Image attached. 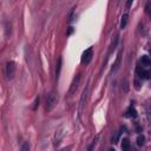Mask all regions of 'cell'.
Wrapping results in <instances>:
<instances>
[{"instance_id": "obj_1", "label": "cell", "mask_w": 151, "mask_h": 151, "mask_svg": "<svg viewBox=\"0 0 151 151\" xmlns=\"http://www.w3.org/2000/svg\"><path fill=\"white\" fill-rule=\"evenodd\" d=\"M58 103V96L54 93V92H51L47 98H46V105H45V111L46 112H50L53 110V107L57 105Z\"/></svg>"}, {"instance_id": "obj_2", "label": "cell", "mask_w": 151, "mask_h": 151, "mask_svg": "<svg viewBox=\"0 0 151 151\" xmlns=\"http://www.w3.org/2000/svg\"><path fill=\"white\" fill-rule=\"evenodd\" d=\"M92 57H93V47L90 46L87 50H85L81 54V59H80V63L83 65H88L92 60Z\"/></svg>"}, {"instance_id": "obj_3", "label": "cell", "mask_w": 151, "mask_h": 151, "mask_svg": "<svg viewBox=\"0 0 151 151\" xmlns=\"http://www.w3.org/2000/svg\"><path fill=\"white\" fill-rule=\"evenodd\" d=\"M136 76L140 80H147V79H150V71H149V68H144V67L137 65V67H136Z\"/></svg>"}, {"instance_id": "obj_4", "label": "cell", "mask_w": 151, "mask_h": 151, "mask_svg": "<svg viewBox=\"0 0 151 151\" xmlns=\"http://www.w3.org/2000/svg\"><path fill=\"white\" fill-rule=\"evenodd\" d=\"M15 70H17V65H15V63L14 61H7V64H6V76H7V78L8 79H13L14 78V76H15Z\"/></svg>"}, {"instance_id": "obj_5", "label": "cell", "mask_w": 151, "mask_h": 151, "mask_svg": "<svg viewBox=\"0 0 151 151\" xmlns=\"http://www.w3.org/2000/svg\"><path fill=\"white\" fill-rule=\"evenodd\" d=\"M137 65H139V66H142V67H144V68H150V66H151V60H150L149 55H142L140 59L138 60V64H137Z\"/></svg>"}, {"instance_id": "obj_6", "label": "cell", "mask_w": 151, "mask_h": 151, "mask_svg": "<svg viewBox=\"0 0 151 151\" xmlns=\"http://www.w3.org/2000/svg\"><path fill=\"white\" fill-rule=\"evenodd\" d=\"M79 81H80V73H78V74L74 77V79H73V81H72V84H71L70 91H68V93H70V94H72V93H74V92H76V90H77V87H78Z\"/></svg>"}, {"instance_id": "obj_7", "label": "cell", "mask_w": 151, "mask_h": 151, "mask_svg": "<svg viewBox=\"0 0 151 151\" xmlns=\"http://www.w3.org/2000/svg\"><path fill=\"white\" fill-rule=\"evenodd\" d=\"M137 114H136V110H134V107L132 106V105H130L129 106V109H127V111L125 112V117H130V118H134Z\"/></svg>"}, {"instance_id": "obj_8", "label": "cell", "mask_w": 151, "mask_h": 151, "mask_svg": "<svg viewBox=\"0 0 151 151\" xmlns=\"http://www.w3.org/2000/svg\"><path fill=\"white\" fill-rule=\"evenodd\" d=\"M87 90H88V86H86V88L83 91V96H81V99H80V105H79V114L81 113V110H83V105H84V99L86 98V94H87Z\"/></svg>"}, {"instance_id": "obj_9", "label": "cell", "mask_w": 151, "mask_h": 151, "mask_svg": "<svg viewBox=\"0 0 151 151\" xmlns=\"http://www.w3.org/2000/svg\"><path fill=\"white\" fill-rule=\"evenodd\" d=\"M63 136H64V132H63L61 130H59V131L55 133V137H54V146H57V145L60 143V140H61Z\"/></svg>"}, {"instance_id": "obj_10", "label": "cell", "mask_w": 151, "mask_h": 151, "mask_svg": "<svg viewBox=\"0 0 151 151\" xmlns=\"http://www.w3.org/2000/svg\"><path fill=\"white\" fill-rule=\"evenodd\" d=\"M127 18H129V14H127V13L123 14V17H122V21H120V28H122V29L126 27V24H127V20H129Z\"/></svg>"}, {"instance_id": "obj_11", "label": "cell", "mask_w": 151, "mask_h": 151, "mask_svg": "<svg viewBox=\"0 0 151 151\" xmlns=\"http://www.w3.org/2000/svg\"><path fill=\"white\" fill-rule=\"evenodd\" d=\"M122 149H123L124 151H126V150L130 149V142H129L127 138H124V139L122 140Z\"/></svg>"}, {"instance_id": "obj_12", "label": "cell", "mask_w": 151, "mask_h": 151, "mask_svg": "<svg viewBox=\"0 0 151 151\" xmlns=\"http://www.w3.org/2000/svg\"><path fill=\"white\" fill-rule=\"evenodd\" d=\"M144 144H145V137L143 134H139L137 137V145L138 146H143Z\"/></svg>"}, {"instance_id": "obj_13", "label": "cell", "mask_w": 151, "mask_h": 151, "mask_svg": "<svg viewBox=\"0 0 151 151\" xmlns=\"http://www.w3.org/2000/svg\"><path fill=\"white\" fill-rule=\"evenodd\" d=\"M61 63H63V59L59 58L58 59V64H57V70H55V74H57V78L59 77L60 74V70H61Z\"/></svg>"}, {"instance_id": "obj_14", "label": "cell", "mask_w": 151, "mask_h": 151, "mask_svg": "<svg viewBox=\"0 0 151 151\" xmlns=\"http://www.w3.org/2000/svg\"><path fill=\"white\" fill-rule=\"evenodd\" d=\"M120 55H122V52H119V54H118V57H117V60H116V63H114V65H113L112 71H116V70L118 68V65H119V61H120Z\"/></svg>"}, {"instance_id": "obj_15", "label": "cell", "mask_w": 151, "mask_h": 151, "mask_svg": "<svg viewBox=\"0 0 151 151\" xmlns=\"http://www.w3.org/2000/svg\"><path fill=\"white\" fill-rule=\"evenodd\" d=\"M119 137H120V132H118L114 137H112V139H111V143H113V144H116L117 142H118V139H119Z\"/></svg>"}, {"instance_id": "obj_16", "label": "cell", "mask_w": 151, "mask_h": 151, "mask_svg": "<svg viewBox=\"0 0 151 151\" xmlns=\"http://www.w3.org/2000/svg\"><path fill=\"white\" fill-rule=\"evenodd\" d=\"M145 13H146L147 15L150 14V2H149V1H147L146 5H145Z\"/></svg>"}, {"instance_id": "obj_17", "label": "cell", "mask_w": 151, "mask_h": 151, "mask_svg": "<svg viewBox=\"0 0 151 151\" xmlns=\"http://www.w3.org/2000/svg\"><path fill=\"white\" fill-rule=\"evenodd\" d=\"M21 150H22V151H25V150H29V145H28V143H25V144L21 146Z\"/></svg>"}, {"instance_id": "obj_18", "label": "cell", "mask_w": 151, "mask_h": 151, "mask_svg": "<svg viewBox=\"0 0 151 151\" xmlns=\"http://www.w3.org/2000/svg\"><path fill=\"white\" fill-rule=\"evenodd\" d=\"M39 97H37V99H35V101H34V106H33V110H35L37 109V106H39Z\"/></svg>"}, {"instance_id": "obj_19", "label": "cell", "mask_w": 151, "mask_h": 151, "mask_svg": "<svg viewBox=\"0 0 151 151\" xmlns=\"http://www.w3.org/2000/svg\"><path fill=\"white\" fill-rule=\"evenodd\" d=\"M132 2H133V0H127V1H126V8H127V9L132 6Z\"/></svg>"}]
</instances>
